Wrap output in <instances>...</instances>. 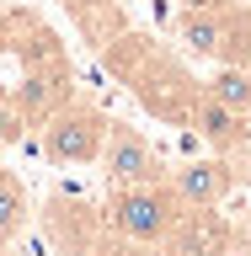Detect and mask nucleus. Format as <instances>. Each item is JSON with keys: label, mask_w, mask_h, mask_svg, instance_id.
<instances>
[{"label": "nucleus", "mask_w": 251, "mask_h": 256, "mask_svg": "<svg viewBox=\"0 0 251 256\" xmlns=\"http://www.w3.org/2000/svg\"><path fill=\"white\" fill-rule=\"evenodd\" d=\"M75 96V64L64 38L32 6L0 11V144H16L54 107Z\"/></svg>", "instance_id": "nucleus-1"}, {"label": "nucleus", "mask_w": 251, "mask_h": 256, "mask_svg": "<svg viewBox=\"0 0 251 256\" xmlns=\"http://www.w3.org/2000/svg\"><path fill=\"white\" fill-rule=\"evenodd\" d=\"M96 54H102V70L112 80H123L150 118H160L171 128H187V112L198 102V91H203V80L182 64V54H171L166 43H155V38H144L134 27L107 38Z\"/></svg>", "instance_id": "nucleus-2"}, {"label": "nucleus", "mask_w": 251, "mask_h": 256, "mask_svg": "<svg viewBox=\"0 0 251 256\" xmlns=\"http://www.w3.org/2000/svg\"><path fill=\"white\" fill-rule=\"evenodd\" d=\"M187 208L176 203V192L160 182H128V187H107V203H102V219L128 251H155L166 246V235L176 230Z\"/></svg>", "instance_id": "nucleus-3"}, {"label": "nucleus", "mask_w": 251, "mask_h": 256, "mask_svg": "<svg viewBox=\"0 0 251 256\" xmlns=\"http://www.w3.org/2000/svg\"><path fill=\"white\" fill-rule=\"evenodd\" d=\"M107 112L86 102V96H70L64 107H54L38 123V150H43L48 166H96L102 155V139H107Z\"/></svg>", "instance_id": "nucleus-4"}, {"label": "nucleus", "mask_w": 251, "mask_h": 256, "mask_svg": "<svg viewBox=\"0 0 251 256\" xmlns=\"http://www.w3.org/2000/svg\"><path fill=\"white\" fill-rule=\"evenodd\" d=\"M102 176H107V187H128V182H160L166 176V160L150 139H144V128L134 123H107V139H102V155H96Z\"/></svg>", "instance_id": "nucleus-5"}, {"label": "nucleus", "mask_w": 251, "mask_h": 256, "mask_svg": "<svg viewBox=\"0 0 251 256\" xmlns=\"http://www.w3.org/2000/svg\"><path fill=\"white\" fill-rule=\"evenodd\" d=\"M187 128L224 160L251 155V118L235 112V107H224L219 96H208V91H198V102H192V112H187Z\"/></svg>", "instance_id": "nucleus-6"}, {"label": "nucleus", "mask_w": 251, "mask_h": 256, "mask_svg": "<svg viewBox=\"0 0 251 256\" xmlns=\"http://www.w3.org/2000/svg\"><path fill=\"white\" fill-rule=\"evenodd\" d=\"M166 187L176 192V203H182V208H219L224 198L235 192V166H230L224 155L187 160V166L166 171Z\"/></svg>", "instance_id": "nucleus-7"}, {"label": "nucleus", "mask_w": 251, "mask_h": 256, "mask_svg": "<svg viewBox=\"0 0 251 256\" xmlns=\"http://www.w3.org/2000/svg\"><path fill=\"white\" fill-rule=\"evenodd\" d=\"M224 11H230V0H224V6H182L176 22H171L182 54L219 64V54H224Z\"/></svg>", "instance_id": "nucleus-8"}, {"label": "nucleus", "mask_w": 251, "mask_h": 256, "mask_svg": "<svg viewBox=\"0 0 251 256\" xmlns=\"http://www.w3.org/2000/svg\"><path fill=\"white\" fill-rule=\"evenodd\" d=\"M64 11H70V22L80 27V38L91 48H102L107 38H118V32L128 27V16H123V0H59Z\"/></svg>", "instance_id": "nucleus-9"}, {"label": "nucleus", "mask_w": 251, "mask_h": 256, "mask_svg": "<svg viewBox=\"0 0 251 256\" xmlns=\"http://www.w3.org/2000/svg\"><path fill=\"white\" fill-rule=\"evenodd\" d=\"M27 214H32V208H27V187H22V176L0 160V251L27 230Z\"/></svg>", "instance_id": "nucleus-10"}, {"label": "nucleus", "mask_w": 251, "mask_h": 256, "mask_svg": "<svg viewBox=\"0 0 251 256\" xmlns=\"http://www.w3.org/2000/svg\"><path fill=\"white\" fill-rule=\"evenodd\" d=\"M203 91L219 96L224 107H235V112L251 118V70H246V64H219V70L203 80Z\"/></svg>", "instance_id": "nucleus-11"}, {"label": "nucleus", "mask_w": 251, "mask_h": 256, "mask_svg": "<svg viewBox=\"0 0 251 256\" xmlns=\"http://www.w3.org/2000/svg\"><path fill=\"white\" fill-rule=\"evenodd\" d=\"M246 70H251V54H246Z\"/></svg>", "instance_id": "nucleus-12"}]
</instances>
